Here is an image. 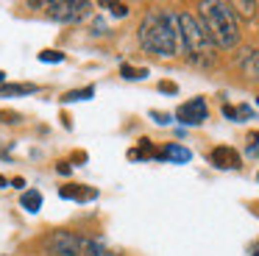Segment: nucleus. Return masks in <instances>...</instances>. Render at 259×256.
Instances as JSON below:
<instances>
[{"label": "nucleus", "instance_id": "nucleus-9", "mask_svg": "<svg viewBox=\"0 0 259 256\" xmlns=\"http://www.w3.org/2000/svg\"><path fill=\"white\" fill-rule=\"evenodd\" d=\"M81 256H123L117 248L106 242V239H84V250Z\"/></svg>", "mask_w": 259, "mask_h": 256}, {"label": "nucleus", "instance_id": "nucleus-6", "mask_svg": "<svg viewBox=\"0 0 259 256\" xmlns=\"http://www.w3.org/2000/svg\"><path fill=\"white\" fill-rule=\"evenodd\" d=\"M206 117H209V109H206V100L203 98H192L176 109V120L184 122V125H201Z\"/></svg>", "mask_w": 259, "mask_h": 256}, {"label": "nucleus", "instance_id": "nucleus-12", "mask_svg": "<svg viewBox=\"0 0 259 256\" xmlns=\"http://www.w3.org/2000/svg\"><path fill=\"white\" fill-rule=\"evenodd\" d=\"M59 195H62V198H75V200L95 198L92 189H84V187H78V184H73V187H62V189H59Z\"/></svg>", "mask_w": 259, "mask_h": 256}, {"label": "nucleus", "instance_id": "nucleus-14", "mask_svg": "<svg viewBox=\"0 0 259 256\" xmlns=\"http://www.w3.org/2000/svg\"><path fill=\"white\" fill-rule=\"evenodd\" d=\"M153 156L159 159V153L151 148V139H140V148L128 150V159H153Z\"/></svg>", "mask_w": 259, "mask_h": 256}, {"label": "nucleus", "instance_id": "nucleus-2", "mask_svg": "<svg viewBox=\"0 0 259 256\" xmlns=\"http://www.w3.org/2000/svg\"><path fill=\"white\" fill-rule=\"evenodd\" d=\"M198 9H201V25L214 42V48L229 50L240 42V25H237V14L231 9V3L203 0V3H198Z\"/></svg>", "mask_w": 259, "mask_h": 256}, {"label": "nucleus", "instance_id": "nucleus-21", "mask_svg": "<svg viewBox=\"0 0 259 256\" xmlns=\"http://www.w3.org/2000/svg\"><path fill=\"white\" fill-rule=\"evenodd\" d=\"M159 89H162V92H170V95L179 92V87H176V83H170V81H162V83H159Z\"/></svg>", "mask_w": 259, "mask_h": 256}, {"label": "nucleus", "instance_id": "nucleus-23", "mask_svg": "<svg viewBox=\"0 0 259 256\" xmlns=\"http://www.w3.org/2000/svg\"><path fill=\"white\" fill-rule=\"evenodd\" d=\"M223 114L229 117V120H234V122H237V109H234V106H229V103H226V106H223Z\"/></svg>", "mask_w": 259, "mask_h": 256}, {"label": "nucleus", "instance_id": "nucleus-7", "mask_svg": "<svg viewBox=\"0 0 259 256\" xmlns=\"http://www.w3.org/2000/svg\"><path fill=\"white\" fill-rule=\"evenodd\" d=\"M209 159H212V164L220 167V170H237V167H240V153H237L234 148H229V145L214 148L212 153H209Z\"/></svg>", "mask_w": 259, "mask_h": 256}, {"label": "nucleus", "instance_id": "nucleus-5", "mask_svg": "<svg viewBox=\"0 0 259 256\" xmlns=\"http://www.w3.org/2000/svg\"><path fill=\"white\" fill-rule=\"evenodd\" d=\"M84 239L73 231H53L51 237L45 239V248L51 250L53 256H81L84 250Z\"/></svg>", "mask_w": 259, "mask_h": 256}, {"label": "nucleus", "instance_id": "nucleus-13", "mask_svg": "<svg viewBox=\"0 0 259 256\" xmlns=\"http://www.w3.org/2000/svg\"><path fill=\"white\" fill-rule=\"evenodd\" d=\"M36 87L34 83H9V87H0V95L9 98V95H34Z\"/></svg>", "mask_w": 259, "mask_h": 256}, {"label": "nucleus", "instance_id": "nucleus-27", "mask_svg": "<svg viewBox=\"0 0 259 256\" xmlns=\"http://www.w3.org/2000/svg\"><path fill=\"white\" fill-rule=\"evenodd\" d=\"M3 81H6V72H3V70H0V83H3Z\"/></svg>", "mask_w": 259, "mask_h": 256}, {"label": "nucleus", "instance_id": "nucleus-28", "mask_svg": "<svg viewBox=\"0 0 259 256\" xmlns=\"http://www.w3.org/2000/svg\"><path fill=\"white\" fill-rule=\"evenodd\" d=\"M253 256H259V245H256V248H253Z\"/></svg>", "mask_w": 259, "mask_h": 256}, {"label": "nucleus", "instance_id": "nucleus-19", "mask_svg": "<svg viewBox=\"0 0 259 256\" xmlns=\"http://www.w3.org/2000/svg\"><path fill=\"white\" fill-rule=\"evenodd\" d=\"M103 6H106L114 17H125V14H128V6H125V3H103Z\"/></svg>", "mask_w": 259, "mask_h": 256}, {"label": "nucleus", "instance_id": "nucleus-11", "mask_svg": "<svg viewBox=\"0 0 259 256\" xmlns=\"http://www.w3.org/2000/svg\"><path fill=\"white\" fill-rule=\"evenodd\" d=\"M20 203H23L25 211H39L42 209V192L39 189H25L23 198H20Z\"/></svg>", "mask_w": 259, "mask_h": 256}, {"label": "nucleus", "instance_id": "nucleus-10", "mask_svg": "<svg viewBox=\"0 0 259 256\" xmlns=\"http://www.w3.org/2000/svg\"><path fill=\"white\" fill-rule=\"evenodd\" d=\"M159 159H170V161H176V164H187V161L192 159V153L184 148V145L170 142L164 150H159Z\"/></svg>", "mask_w": 259, "mask_h": 256}, {"label": "nucleus", "instance_id": "nucleus-22", "mask_svg": "<svg viewBox=\"0 0 259 256\" xmlns=\"http://www.w3.org/2000/svg\"><path fill=\"white\" fill-rule=\"evenodd\" d=\"M256 142H259V134L251 131V134H248V150H256Z\"/></svg>", "mask_w": 259, "mask_h": 256}, {"label": "nucleus", "instance_id": "nucleus-30", "mask_svg": "<svg viewBox=\"0 0 259 256\" xmlns=\"http://www.w3.org/2000/svg\"><path fill=\"white\" fill-rule=\"evenodd\" d=\"M256 178H259V173H256Z\"/></svg>", "mask_w": 259, "mask_h": 256}, {"label": "nucleus", "instance_id": "nucleus-20", "mask_svg": "<svg viewBox=\"0 0 259 256\" xmlns=\"http://www.w3.org/2000/svg\"><path fill=\"white\" fill-rule=\"evenodd\" d=\"M151 117L159 122V125H167L170 122V114H164V111H151Z\"/></svg>", "mask_w": 259, "mask_h": 256}, {"label": "nucleus", "instance_id": "nucleus-26", "mask_svg": "<svg viewBox=\"0 0 259 256\" xmlns=\"http://www.w3.org/2000/svg\"><path fill=\"white\" fill-rule=\"evenodd\" d=\"M6 184H9V178H3V176H0V189L6 187Z\"/></svg>", "mask_w": 259, "mask_h": 256}, {"label": "nucleus", "instance_id": "nucleus-25", "mask_svg": "<svg viewBox=\"0 0 259 256\" xmlns=\"http://www.w3.org/2000/svg\"><path fill=\"white\" fill-rule=\"evenodd\" d=\"M12 187L20 189V187H25V181H23V178H12Z\"/></svg>", "mask_w": 259, "mask_h": 256}, {"label": "nucleus", "instance_id": "nucleus-24", "mask_svg": "<svg viewBox=\"0 0 259 256\" xmlns=\"http://www.w3.org/2000/svg\"><path fill=\"white\" fill-rule=\"evenodd\" d=\"M56 170H59V173H62V176H70V164H67V161H62V164H59V167H56Z\"/></svg>", "mask_w": 259, "mask_h": 256}, {"label": "nucleus", "instance_id": "nucleus-1", "mask_svg": "<svg viewBox=\"0 0 259 256\" xmlns=\"http://www.w3.org/2000/svg\"><path fill=\"white\" fill-rule=\"evenodd\" d=\"M140 45L142 50L156 56H179L181 53V31L179 14L173 11H148L140 22Z\"/></svg>", "mask_w": 259, "mask_h": 256}, {"label": "nucleus", "instance_id": "nucleus-29", "mask_svg": "<svg viewBox=\"0 0 259 256\" xmlns=\"http://www.w3.org/2000/svg\"><path fill=\"white\" fill-rule=\"evenodd\" d=\"M256 103H259V98H256Z\"/></svg>", "mask_w": 259, "mask_h": 256}, {"label": "nucleus", "instance_id": "nucleus-4", "mask_svg": "<svg viewBox=\"0 0 259 256\" xmlns=\"http://www.w3.org/2000/svg\"><path fill=\"white\" fill-rule=\"evenodd\" d=\"M48 17L59 22H78L90 14V3L87 0H53V3H45Z\"/></svg>", "mask_w": 259, "mask_h": 256}, {"label": "nucleus", "instance_id": "nucleus-15", "mask_svg": "<svg viewBox=\"0 0 259 256\" xmlns=\"http://www.w3.org/2000/svg\"><path fill=\"white\" fill-rule=\"evenodd\" d=\"M95 95V87H84V89H70V92L62 95L64 103H75V100H90Z\"/></svg>", "mask_w": 259, "mask_h": 256}, {"label": "nucleus", "instance_id": "nucleus-8", "mask_svg": "<svg viewBox=\"0 0 259 256\" xmlns=\"http://www.w3.org/2000/svg\"><path fill=\"white\" fill-rule=\"evenodd\" d=\"M240 70H242V75H245L251 83H259V50H253V48L242 50Z\"/></svg>", "mask_w": 259, "mask_h": 256}, {"label": "nucleus", "instance_id": "nucleus-17", "mask_svg": "<svg viewBox=\"0 0 259 256\" xmlns=\"http://www.w3.org/2000/svg\"><path fill=\"white\" fill-rule=\"evenodd\" d=\"M39 61H48V64H59V61H64V53H59V50H42V53H39Z\"/></svg>", "mask_w": 259, "mask_h": 256}, {"label": "nucleus", "instance_id": "nucleus-3", "mask_svg": "<svg viewBox=\"0 0 259 256\" xmlns=\"http://www.w3.org/2000/svg\"><path fill=\"white\" fill-rule=\"evenodd\" d=\"M179 31H181V53H187V59L198 67H212L214 64V42L209 39V33L203 31L201 20L187 11L179 14Z\"/></svg>", "mask_w": 259, "mask_h": 256}, {"label": "nucleus", "instance_id": "nucleus-16", "mask_svg": "<svg viewBox=\"0 0 259 256\" xmlns=\"http://www.w3.org/2000/svg\"><path fill=\"white\" fill-rule=\"evenodd\" d=\"M120 75L128 78V81H140V78H145V75H148V70H145V67H131V64H123V67H120Z\"/></svg>", "mask_w": 259, "mask_h": 256}, {"label": "nucleus", "instance_id": "nucleus-18", "mask_svg": "<svg viewBox=\"0 0 259 256\" xmlns=\"http://www.w3.org/2000/svg\"><path fill=\"white\" fill-rule=\"evenodd\" d=\"M231 9H237L242 17H253V9H256V6L248 3V0H245V3H242V0H237V3H231Z\"/></svg>", "mask_w": 259, "mask_h": 256}]
</instances>
